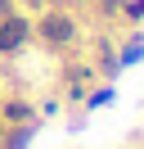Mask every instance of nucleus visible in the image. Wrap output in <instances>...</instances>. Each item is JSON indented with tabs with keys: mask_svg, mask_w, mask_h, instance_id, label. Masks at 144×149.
I'll return each mask as SVG.
<instances>
[{
	"mask_svg": "<svg viewBox=\"0 0 144 149\" xmlns=\"http://www.w3.org/2000/svg\"><path fill=\"white\" fill-rule=\"evenodd\" d=\"M23 41H27V23L23 18H14V14L0 18V50H18Z\"/></svg>",
	"mask_w": 144,
	"mask_h": 149,
	"instance_id": "nucleus-1",
	"label": "nucleus"
},
{
	"mask_svg": "<svg viewBox=\"0 0 144 149\" xmlns=\"http://www.w3.org/2000/svg\"><path fill=\"white\" fill-rule=\"evenodd\" d=\"M45 41H54V45H63V41H72V18H63V14H50V18L41 23Z\"/></svg>",
	"mask_w": 144,
	"mask_h": 149,
	"instance_id": "nucleus-2",
	"label": "nucleus"
},
{
	"mask_svg": "<svg viewBox=\"0 0 144 149\" xmlns=\"http://www.w3.org/2000/svg\"><path fill=\"white\" fill-rule=\"evenodd\" d=\"M0 18H9V0H0Z\"/></svg>",
	"mask_w": 144,
	"mask_h": 149,
	"instance_id": "nucleus-3",
	"label": "nucleus"
}]
</instances>
